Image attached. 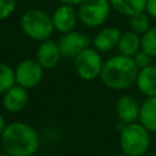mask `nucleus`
<instances>
[{"mask_svg":"<svg viewBox=\"0 0 156 156\" xmlns=\"http://www.w3.org/2000/svg\"><path fill=\"white\" fill-rule=\"evenodd\" d=\"M138 72L133 57L117 54L104 61L99 78L108 89L126 90L135 84Z\"/></svg>","mask_w":156,"mask_h":156,"instance_id":"f257e3e1","label":"nucleus"},{"mask_svg":"<svg viewBox=\"0 0 156 156\" xmlns=\"http://www.w3.org/2000/svg\"><path fill=\"white\" fill-rule=\"evenodd\" d=\"M0 138L5 152L10 156H32L39 147L38 133L24 122L6 124Z\"/></svg>","mask_w":156,"mask_h":156,"instance_id":"f03ea898","label":"nucleus"},{"mask_svg":"<svg viewBox=\"0 0 156 156\" xmlns=\"http://www.w3.org/2000/svg\"><path fill=\"white\" fill-rule=\"evenodd\" d=\"M20 26L28 38L39 43L51 39L55 30L51 15L41 9H29L24 11L21 16Z\"/></svg>","mask_w":156,"mask_h":156,"instance_id":"7ed1b4c3","label":"nucleus"},{"mask_svg":"<svg viewBox=\"0 0 156 156\" xmlns=\"http://www.w3.org/2000/svg\"><path fill=\"white\" fill-rule=\"evenodd\" d=\"M150 132L141 123H129L123 126L119 133V146L128 156H143L150 147Z\"/></svg>","mask_w":156,"mask_h":156,"instance_id":"20e7f679","label":"nucleus"},{"mask_svg":"<svg viewBox=\"0 0 156 156\" xmlns=\"http://www.w3.org/2000/svg\"><path fill=\"white\" fill-rule=\"evenodd\" d=\"M111 11L108 0H83L77 9L79 22L88 28H99L105 24Z\"/></svg>","mask_w":156,"mask_h":156,"instance_id":"39448f33","label":"nucleus"},{"mask_svg":"<svg viewBox=\"0 0 156 156\" xmlns=\"http://www.w3.org/2000/svg\"><path fill=\"white\" fill-rule=\"evenodd\" d=\"M102 65L101 52L93 46L84 49L73 58V67L77 76L85 82H91L99 78Z\"/></svg>","mask_w":156,"mask_h":156,"instance_id":"423d86ee","label":"nucleus"},{"mask_svg":"<svg viewBox=\"0 0 156 156\" xmlns=\"http://www.w3.org/2000/svg\"><path fill=\"white\" fill-rule=\"evenodd\" d=\"M44 68L40 63L32 57L23 58L15 67V79L16 84L28 89H33L40 84L44 77Z\"/></svg>","mask_w":156,"mask_h":156,"instance_id":"0eeeda50","label":"nucleus"},{"mask_svg":"<svg viewBox=\"0 0 156 156\" xmlns=\"http://www.w3.org/2000/svg\"><path fill=\"white\" fill-rule=\"evenodd\" d=\"M57 43L62 58L66 60H73L84 49L91 46L90 37L78 30H72L62 34Z\"/></svg>","mask_w":156,"mask_h":156,"instance_id":"6e6552de","label":"nucleus"},{"mask_svg":"<svg viewBox=\"0 0 156 156\" xmlns=\"http://www.w3.org/2000/svg\"><path fill=\"white\" fill-rule=\"evenodd\" d=\"M51 20H52L55 30L61 34L74 30L79 21L78 13L74 6L66 5V4H61L54 10V12L51 13Z\"/></svg>","mask_w":156,"mask_h":156,"instance_id":"1a4fd4ad","label":"nucleus"},{"mask_svg":"<svg viewBox=\"0 0 156 156\" xmlns=\"http://www.w3.org/2000/svg\"><path fill=\"white\" fill-rule=\"evenodd\" d=\"M61 58H62V55H61L57 41L52 39H48L39 44L35 54V60L40 63V66L44 69L54 68L55 66H57Z\"/></svg>","mask_w":156,"mask_h":156,"instance_id":"9d476101","label":"nucleus"},{"mask_svg":"<svg viewBox=\"0 0 156 156\" xmlns=\"http://www.w3.org/2000/svg\"><path fill=\"white\" fill-rule=\"evenodd\" d=\"M28 90L20 85H13L5 94H2V107L10 113H18L23 111L28 104Z\"/></svg>","mask_w":156,"mask_h":156,"instance_id":"9b49d317","label":"nucleus"},{"mask_svg":"<svg viewBox=\"0 0 156 156\" xmlns=\"http://www.w3.org/2000/svg\"><path fill=\"white\" fill-rule=\"evenodd\" d=\"M121 33L122 32L117 27H104L94 35L91 46L101 54L110 52L113 49H117Z\"/></svg>","mask_w":156,"mask_h":156,"instance_id":"f8f14e48","label":"nucleus"},{"mask_svg":"<svg viewBox=\"0 0 156 156\" xmlns=\"http://www.w3.org/2000/svg\"><path fill=\"white\" fill-rule=\"evenodd\" d=\"M116 113L122 123H134L139 119L140 104L132 95H122L116 102Z\"/></svg>","mask_w":156,"mask_h":156,"instance_id":"ddd939ff","label":"nucleus"},{"mask_svg":"<svg viewBox=\"0 0 156 156\" xmlns=\"http://www.w3.org/2000/svg\"><path fill=\"white\" fill-rule=\"evenodd\" d=\"M135 85L144 96L155 98L156 96V65H150L139 69Z\"/></svg>","mask_w":156,"mask_h":156,"instance_id":"4468645a","label":"nucleus"},{"mask_svg":"<svg viewBox=\"0 0 156 156\" xmlns=\"http://www.w3.org/2000/svg\"><path fill=\"white\" fill-rule=\"evenodd\" d=\"M117 50L121 55L133 57L139 50H141V35L130 29L122 32L118 40Z\"/></svg>","mask_w":156,"mask_h":156,"instance_id":"2eb2a0df","label":"nucleus"},{"mask_svg":"<svg viewBox=\"0 0 156 156\" xmlns=\"http://www.w3.org/2000/svg\"><path fill=\"white\" fill-rule=\"evenodd\" d=\"M139 123L150 133H156V96L146 98L140 105Z\"/></svg>","mask_w":156,"mask_h":156,"instance_id":"dca6fc26","label":"nucleus"},{"mask_svg":"<svg viewBox=\"0 0 156 156\" xmlns=\"http://www.w3.org/2000/svg\"><path fill=\"white\" fill-rule=\"evenodd\" d=\"M108 1L113 11L126 17H132L133 15L145 12L146 0H108Z\"/></svg>","mask_w":156,"mask_h":156,"instance_id":"f3484780","label":"nucleus"},{"mask_svg":"<svg viewBox=\"0 0 156 156\" xmlns=\"http://www.w3.org/2000/svg\"><path fill=\"white\" fill-rule=\"evenodd\" d=\"M13 85H16L15 68L5 62H0V95L5 94Z\"/></svg>","mask_w":156,"mask_h":156,"instance_id":"a211bd4d","label":"nucleus"},{"mask_svg":"<svg viewBox=\"0 0 156 156\" xmlns=\"http://www.w3.org/2000/svg\"><path fill=\"white\" fill-rule=\"evenodd\" d=\"M150 16L146 12H140L136 15H133L129 17V29L138 33L139 35H143L151 28V21Z\"/></svg>","mask_w":156,"mask_h":156,"instance_id":"6ab92c4d","label":"nucleus"},{"mask_svg":"<svg viewBox=\"0 0 156 156\" xmlns=\"http://www.w3.org/2000/svg\"><path fill=\"white\" fill-rule=\"evenodd\" d=\"M141 50L151 57H156V27H151L141 35Z\"/></svg>","mask_w":156,"mask_h":156,"instance_id":"aec40b11","label":"nucleus"},{"mask_svg":"<svg viewBox=\"0 0 156 156\" xmlns=\"http://www.w3.org/2000/svg\"><path fill=\"white\" fill-rule=\"evenodd\" d=\"M17 6L16 0H0V21H5L12 16Z\"/></svg>","mask_w":156,"mask_h":156,"instance_id":"412c9836","label":"nucleus"},{"mask_svg":"<svg viewBox=\"0 0 156 156\" xmlns=\"http://www.w3.org/2000/svg\"><path fill=\"white\" fill-rule=\"evenodd\" d=\"M133 60H134L136 67H138L139 69H141V68L147 67V66L151 65L152 57H151L147 52H145V51H143V50H139V51L133 56Z\"/></svg>","mask_w":156,"mask_h":156,"instance_id":"4be33fe9","label":"nucleus"},{"mask_svg":"<svg viewBox=\"0 0 156 156\" xmlns=\"http://www.w3.org/2000/svg\"><path fill=\"white\" fill-rule=\"evenodd\" d=\"M145 12L151 17L156 20V0H146Z\"/></svg>","mask_w":156,"mask_h":156,"instance_id":"5701e85b","label":"nucleus"},{"mask_svg":"<svg viewBox=\"0 0 156 156\" xmlns=\"http://www.w3.org/2000/svg\"><path fill=\"white\" fill-rule=\"evenodd\" d=\"M61 4H66V5H71V6H78L83 0H58Z\"/></svg>","mask_w":156,"mask_h":156,"instance_id":"b1692460","label":"nucleus"},{"mask_svg":"<svg viewBox=\"0 0 156 156\" xmlns=\"http://www.w3.org/2000/svg\"><path fill=\"white\" fill-rule=\"evenodd\" d=\"M5 127H6L5 118H4L2 115L0 113V136H1V134H2V132H4V129H5Z\"/></svg>","mask_w":156,"mask_h":156,"instance_id":"393cba45","label":"nucleus"},{"mask_svg":"<svg viewBox=\"0 0 156 156\" xmlns=\"http://www.w3.org/2000/svg\"><path fill=\"white\" fill-rule=\"evenodd\" d=\"M113 156H128V155H126V154H117V155H113Z\"/></svg>","mask_w":156,"mask_h":156,"instance_id":"a878e982","label":"nucleus"},{"mask_svg":"<svg viewBox=\"0 0 156 156\" xmlns=\"http://www.w3.org/2000/svg\"><path fill=\"white\" fill-rule=\"evenodd\" d=\"M0 156H10V155H9V154H6V152H5V154H0Z\"/></svg>","mask_w":156,"mask_h":156,"instance_id":"bb28decb","label":"nucleus"},{"mask_svg":"<svg viewBox=\"0 0 156 156\" xmlns=\"http://www.w3.org/2000/svg\"><path fill=\"white\" fill-rule=\"evenodd\" d=\"M154 156H156V151H155V154H154Z\"/></svg>","mask_w":156,"mask_h":156,"instance_id":"cd10ccee","label":"nucleus"}]
</instances>
